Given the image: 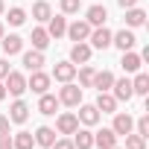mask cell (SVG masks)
<instances>
[{
  "mask_svg": "<svg viewBox=\"0 0 149 149\" xmlns=\"http://www.w3.org/2000/svg\"><path fill=\"white\" fill-rule=\"evenodd\" d=\"M47 47H50V35H47V29H41V26L32 29V50H41V53H44Z\"/></svg>",
  "mask_w": 149,
  "mask_h": 149,
  "instance_id": "obj_26",
  "label": "cell"
},
{
  "mask_svg": "<svg viewBox=\"0 0 149 149\" xmlns=\"http://www.w3.org/2000/svg\"><path fill=\"white\" fill-rule=\"evenodd\" d=\"M32 18H35V21H41V24H47V21L53 18V9H50L47 0H38V3L32 6Z\"/></svg>",
  "mask_w": 149,
  "mask_h": 149,
  "instance_id": "obj_25",
  "label": "cell"
},
{
  "mask_svg": "<svg viewBox=\"0 0 149 149\" xmlns=\"http://www.w3.org/2000/svg\"><path fill=\"white\" fill-rule=\"evenodd\" d=\"M24 21H26V12H24L21 6H12V9H9V24H12V26H21Z\"/></svg>",
  "mask_w": 149,
  "mask_h": 149,
  "instance_id": "obj_32",
  "label": "cell"
},
{
  "mask_svg": "<svg viewBox=\"0 0 149 149\" xmlns=\"http://www.w3.org/2000/svg\"><path fill=\"white\" fill-rule=\"evenodd\" d=\"M97 111H102V114H114L117 111V100L108 94V91H100V97H97Z\"/></svg>",
  "mask_w": 149,
  "mask_h": 149,
  "instance_id": "obj_15",
  "label": "cell"
},
{
  "mask_svg": "<svg viewBox=\"0 0 149 149\" xmlns=\"http://www.w3.org/2000/svg\"><path fill=\"white\" fill-rule=\"evenodd\" d=\"M137 134H140V137H149V117H146V114L137 120Z\"/></svg>",
  "mask_w": 149,
  "mask_h": 149,
  "instance_id": "obj_34",
  "label": "cell"
},
{
  "mask_svg": "<svg viewBox=\"0 0 149 149\" xmlns=\"http://www.w3.org/2000/svg\"><path fill=\"white\" fill-rule=\"evenodd\" d=\"M105 18H108V9L100 6V3H94V6L88 9V15H85V21H88L91 26H105Z\"/></svg>",
  "mask_w": 149,
  "mask_h": 149,
  "instance_id": "obj_12",
  "label": "cell"
},
{
  "mask_svg": "<svg viewBox=\"0 0 149 149\" xmlns=\"http://www.w3.org/2000/svg\"><path fill=\"white\" fill-rule=\"evenodd\" d=\"M114 149H120V146H114Z\"/></svg>",
  "mask_w": 149,
  "mask_h": 149,
  "instance_id": "obj_43",
  "label": "cell"
},
{
  "mask_svg": "<svg viewBox=\"0 0 149 149\" xmlns=\"http://www.w3.org/2000/svg\"><path fill=\"white\" fill-rule=\"evenodd\" d=\"M111 88H114V94H111V97H114L117 102H129V100L134 97V91H132V79H114V85H111Z\"/></svg>",
  "mask_w": 149,
  "mask_h": 149,
  "instance_id": "obj_6",
  "label": "cell"
},
{
  "mask_svg": "<svg viewBox=\"0 0 149 149\" xmlns=\"http://www.w3.org/2000/svg\"><path fill=\"white\" fill-rule=\"evenodd\" d=\"M12 97H21L24 91H26V79H24V73H18V70H9V76H6V85H3Z\"/></svg>",
  "mask_w": 149,
  "mask_h": 149,
  "instance_id": "obj_3",
  "label": "cell"
},
{
  "mask_svg": "<svg viewBox=\"0 0 149 149\" xmlns=\"http://www.w3.org/2000/svg\"><path fill=\"white\" fill-rule=\"evenodd\" d=\"M0 38H3V24H0Z\"/></svg>",
  "mask_w": 149,
  "mask_h": 149,
  "instance_id": "obj_42",
  "label": "cell"
},
{
  "mask_svg": "<svg viewBox=\"0 0 149 149\" xmlns=\"http://www.w3.org/2000/svg\"><path fill=\"white\" fill-rule=\"evenodd\" d=\"M0 15H3V0H0Z\"/></svg>",
  "mask_w": 149,
  "mask_h": 149,
  "instance_id": "obj_41",
  "label": "cell"
},
{
  "mask_svg": "<svg viewBox=\"0 0 149 149\" xmlns=\"http://www.w3.org/2000/svg\"><path fill=\"white\" fill-rule=\"evenodd\" d=\"M0 149H15V146H12V137H9V134H0Z\"/></svg>",
  "mask_w": 149,
  "mask_h": 149,
  "instance_id": "obj_36",
  "label": "cell"
},
{
  "mask_svg": "<svg viewBox=\"0 0 149 149\" xmlns=\"http://www.w3.org/2000/svg\"><path fill=\"white\" fill-rule=\"evenodd\" d=\"M73 146H76V149H91L94 146V132L76 129V132H73Z\"/></svg>",
  "mask_w": 149,
  "mask_h": 149,
  "instance_id": "obj_21",
  "label": "cell"
},
{
  "mask_svg": "<svg viewBox=\"0 0 149 149\" xmlns=\"http://www.w3.org/2000/svg\"><path fill=\"white\" fill-rule=\"evenodd\" d=\"M50 149H76V146H73V140H67V137H64V140H53V146H50Z\"/></svg>",
  "mask_w": 149,
  "mask_h": 149,
  "instance_id": "obj_35",
  "label": "cell"
},
{
  "mask_svg": "<svg viewBox=\"0 0 149 149\" xmlns=\"http://www.w3.org/2000/svg\"><path fill=\"white\" fill-rule=\"evenodd\" d=\"M32 137H35V143H38V146H47V149H50V146H53V140H56V129L41 126V129H38Z\"/></svg>",
  "mask_w": 149,
  "mask_h": 149,
  "instance_id": "obj_24",
  "label": "cell"
},
{
  "mask_svg": "<svg viewBox=\"0 0 149 149\" xmlns=\"http://www.w3.org/2000/svg\"><path fill=\"white\" fill-rule=\"evenodd\" d=\"M56 129H58V134H73V132L79 129V117H76V114H70V111H64V114H58Z\"/></svg>",
  "mask_w": 149,
  "mask_h": 149,
  "instance_id": "obj_5",
  "label": "cell"
},
{
  "mask_svg": "<svg viewBox=\"0 0 149 149\" xmlns=\"http://www.w3.org/2000/svg\"><path fill=\"white\" fill-rule=\"evenodd\" d=\"M117 137H120V134H114V129H102V132L94 134V146H100V149H114V146H117Z\"/></svg>",
  "mask_w": 149,
  "mask_h": 149,
  "instance_id": "obj_10",
  "label": "cell"
},
{
  "mask_svg": "<svg viewBox=\"0 0 149 149\" xmlns=\"http://www.w3.org/2000/svg\"><path fill=\"white\" fill-rule=\"evenodd\" d=\"M12 146H15V149H32V146H35L32 132H18V134L12 137Z\"/></svg>",
  "mask_w": 149,
  "mask_h": 149,
  "instance_id": "obj_27",
  "label": "cell"
},
{
  "mask_svg": "<svg viewBox=\"0 0 149 149\" xmlns=\"http://www.w3.org/2000/svg\"><path fill=\"white\" fill-rule=\"evenodd\" d=\"M26 91H32V94H47L50 91V76L47 73H41V70H32V76H29V82H26Z\"/></svg>",
  "mask_w": 149,
  "mask_h": 149,
  "instance_id": "obj_2",
  "label": "cell"
},
{
  "mask_svg": "<svg viewBox=\"0 0 149 149\" xmlns=\"http://www.w3.org/2000/svg\"><path fill=\"white\" fill-rule=\"evenodd\" d=\"M58 6H61V12H64V15H76L82 3H79V0H58Z\"/></svg>",
  "mask_w": 149,
  "mask_h": 149,
  "instance_id": "obj_33",
  "label": "cell"
},
{
  "mask_svg": "<svg viewBox=\"0 0 149 149\" xmlns=\"http://www.w3.org/2000/svg\"><path fill=\"white\" fill-rule=\"evenodd\" d=\"M94 67H88V64H82V70H79V88H91V82H94Z\"/></svg>",
  "mask_w": 149,
  "mask_h": 149,
  "instance_id": "obj_31",
  "label": "cell"
},
{
  "mask_svg": "<svg viewBox=\"0 0 149 149\" xmlns=\"http://www.w3.org/2000/svg\"><path fill=\"white\" fill-rule=\"evenodd\" d=\"M82 102V88L73 85V82H64V88L58 91V105H79Z\"/></svg>",
  "mask_w": 149,
  "mask_h": 149,
  "instance_id": "obj_1",
  "label": "cell"
},
{
  "mask_svg": "<svg viewBox=\"0 0 149 149\" xmlns=\"http://www.w3.org/2000/svg\"><path fill=\"white\" fill-rule=\"evenodd\" d=\"M0 134H9V117H0Z\"/></svg>",
  "mask_w": 149,
  "mask_h": 149,
  "instance_id": "obj_38",
  "label": "cell"
},
{
  "mask_svg": "<svg viewBox=\"0 0 149 149\" xmlns=\"http://www.w3.org/2000/svg\"><path fill=\"white\" fill-rule=\"evenodd\" d=\"M0 44H3V53H6V56H15V53L24 50V38H21V35H3Z\"/></svg>",
  "mask_w": 149,
  "mask_h": 149,
  "instance_id": "obj_18",
  "label": "cell"
},
{
  "mask_svg": "<svg viewBox=\"0 0 149 149\" xmlns=\"http://www.w3.org/2000/svg\"><path fill=\"white\" fill-rule=\"evenodd\" d=\"M88 58H91V44L76 41V44L70 47V61L73 64H88Z\"/></svg>",
  "mask_w": 149,
  "mask_h": 149,
  "instance_id": "obj_8",
  "label": "cell"
},
{
  "mask_svg": "<svg viewBox=\"0 0 149 149\" xmlns=\"http://www.w3.org/2000/svg\"><path fill=\"white\" fill-rule=\"evenodd\" d=\"M26 117H29V105L24 100H15L9 108V123H26Z\"/></svg>",
  "mask_w": 149,
  "mask_h": 149,
  "instance_id": "obj_13",
  "label": "cell"
},
{
  "mask_svg": "<svg viewBox=\"0 0 149 149\" xmlns=\"http://www.w3.org/2000/svg\"><path fill=\"white\" fill-rule=\"evenodd\" d=\"M111 44H114V47H120V50L126 53V50H132V47L137 44V38H134V32H132V29H120L117 35H111Z\"/></svg>",
  "mask_w": 149,
  "mask_h": 149,
  "instance_id": "obj_9",
  "label": "cell"
},
{
  "mask_svg": "<svg viewBox=\"0 0 149 149\" xmlns=\"http://www.w3.org/2000/svg\"><path fill=\"white\" fill-rule=\"evenodd\" d=\"M79 123H85V126H97L100 123V111H97V105H82L79 102Z\"/></svg>",
  "mask_w": 149,
  "mask_h": 149,
  "instance_id": "obj_16",
  "label": "cell"
},
{
  "mask_svg": "<svg viewBox=\"0 0 149 149\" xmlns=\"http://www.w3.org/2000/svg\"><path fill=\"white\" fill-rule=\"evenodd\" d=\"M111 85H114V73H111V70H100V73H94L91 88H97V91H111Z\"/></svg>",
  "mask_w": 149,
  "mask_h": 149,
  "instance_id": "obj_17",
  "label": "cell"
},
{
  "mask_svg": "<svg viewBox=\"0 0 149 149\" xmlns=\"http://www.w3.org/2000/svg\"><path fill=\"white\" fill-rule=\"evenodd\" d=\"M64 32L70 35V41H88V35H91V24H88V21H73Z\"/></svg>",
  "mask_w": 149,
  "mask_h": 149,
  "instance_id": "obj_7",
  "label": "cell"
},
{
  "mask_svg": "<svg viewBox=\"0 0 149 149\" xmlns=\"http://www.w3.org/2000/svg\"><path fill=\"white\" fill-rule=\"evenodd\" d=\"M53 76L58 82H73V76H76V64H73V61H58L56 70H53Z\"/></svg>",
  "mask_w": 149,
  "mask_h": 149,
  "instance_id": "obj_11",
  "label": "cell"
},
{
  "mask_svg": "<svg viewBox=\"0 0 149 149\" xmlns=\"http://www.w3.org/2000/svg\"><path fill=\"white\" fill-rule=\"evenodd\" d=\"M111 29H105V26H97V29H91V35H88V41H91V47H97V50H105V47H111Z\"/></svg>",
  "mask_w": 149,
  "mask_h": 149,
  "instance_id": "obj_4",
  "label": "cell"
},
{
  "mask_svg": "<svg viewBox=\"0 0 149 149\" xmlns=\"http://www.w3.org/2000/svg\"><path fill=\"white\" fill-rule=\"evenodd\" d=\"M120 64H123V70H126V73H137V70H140V64H143V58H140L137 53L126 50V53H123V61H120Z\"/></svg>",
  "mask_w": 149,
  "mask_h": 149,
  "instance_id": "obj_22",
  "label": "cell"
},
{
  "mask_svg": "<svg viewBox=\"0 0 149 149\" xmlns=\"http://www.w3.org/2000/svg\"><path fill=\"white\" fill-rule=\"evenodd\" d=\"M132 91H134V94H140V97H143V94H149V76H146V73H140V70H137V76H134V82H132Z\"/></svg>",
  "mask_w": 149,
  "mask_h": 149,
  "instance_id": "obj_29",
  "label": "cell"
},
{
  "mask_svg": "<svg viewBox=\"0 0 149 149\" xmlns=\"http://www.w3.org/2000/svg\"><path fill=\"white\" fill-rule=\"evenodd\" d=\"M6 76H9V61L0 58V79H6Z\"/></svg>",
  "mask_w": 149,
  "mask_h": 149,
  "instance_id": "obj_37",
  "label": "cell"
},
{
  "mask_svg": "<svg viewBox=\"0 0 149 149\" xmlns=\"http://www.w3.org/2000/svg\"><path fill=\"white\" fill-rule=\"evenodd\" d=\"M143 21H146V12H143V9L132 6V9L126 12V24H129V26H143Z\"/></svg>",
  "mask_w": 149,
  "mask_h": 149,
  "instance_id": "obj_28",
  "label": "cell"
},
{
  "mask_svg": "<svg viewBox=\"0 0 149 149\" xmlns=\"http://www.w3.org/2000/svg\"><path fill=\"white\" fill-rule=\"evenodd\" d=\"M56 108H58V97H53V94H41V100H38V111L47 114V117H53Z\"/></svg>",
  "mask_w": 149,
  "mask_h": 149,
  "instance_id": "obj_23",
  "label": "cell"
},
{
  "mask_svg": "<svg viewBox=\"0 0 149 149\" xmlns=\"http://www.w3.org/2000/svg\"><path fill=\"white\" fill-rule=\"evenodd\" d=\"M24 67L32 73V70H41L44 67V53L41 50H29V53H24Z\"/></svg>",
  "mask_w": 149,
  "mask_h": 149,
  "instance_id": "obj_20",
  "label": "cell"
},
{
  "mask_svg": "<svg viewBox=\"0 0 149 149\" xmlns=\"http://www.w3.org/2000/svg\"><path fill=\"white\" fill-rule=\"evenodd\" d=\"M6 97V88H3V82H0V100H3Z\"/></svg>",
  "mask_w": 149,
  "mask_h": 149,
  "instance_id": "obj_40",
  "label": "cell"
},
{
  "mask_svg": "<svg viewBox=\"0 0 149 149\" xmlns=\"http://www.w3.org/2000/svg\"><path fill=\"white\" fill-rule=\"evenodd\" d=\"M114 134H129L132 129H134V120L129 117V114H123V111H114Z\"/></svg>",
  "mask_w": 149,
  "mask_h": 149,
  "instance_id": "obj_14",
  "label": "cell"
},
{
  "mask_svg": "<svg viewBox=\"0 0 149 149\" xmlns=\"http://www.w3.org/2000/svg\"><path fill=\"white\" fill-rule=\"evenodd\" d=\"M123 149H146V137H140L137 132H129L126 134V146Z\"/></svg>",
  "mask_w": 149,
  "mask_h": 149,
  "instance_id": "obj_30",
  "label": "cell"
},
{
  "mask_svg": "<svg viewBox=\"0 0 149 149\" xmlns=\"http://www.w3.org/2000/svg\"><path fill=\"white\" fill-rule=\"evenodd\" d=\"M117 3H120V6H123V9H132V6H134V3H137V0H117Z\"/></svg>",
  "mask_w": 149,
  "mask_h": 149,
  "instance_id": "obj_39",
  "label": "cell"
},
{
  "mask_svg": "<svg viewBox=\"0 0 149 149\" xmlns=\"http://www.w3.org/2000/svg\"><path fill=\"white\" fill-rule=\"evenodd\" d=\"M47 24H50V26H47V35H50V38H61V35H64V29H67L64 15H53Z\"/></svg>",
  "mask_w": 149,
  "mask_h": 149,
  "instance_id": "obj_19",
  "label": "cell"
}]
</instances>
